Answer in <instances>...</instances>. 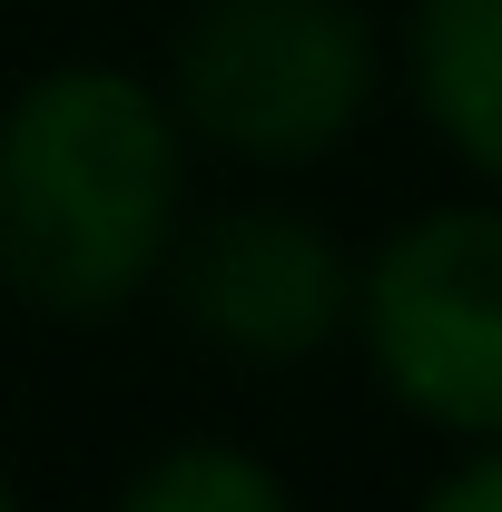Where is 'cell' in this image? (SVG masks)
<instances>
[{
  "label": "cell",
  "mask_w": 502,
  "mask_h": 512,
  "mask_svg": "<svg viewBox=\"0 0 502 512\" xmlns=\"http://www.w3.org/2000/svg\"><path fill=\"white\" fill-rule=\"evenodd\" d=\"M158 296L217 365L296 375V365H325L355 325V237L266 188L217 197V207H188L158 266Z\"/></svg>",
  "instance_id": "277c9868"
},
{
  "label": "cell",
  "mask_w": 502,
  "mask_h": 512,
  "mask_svg": "<svg viewBox=\"0 0 502 512\" xmlns=\"http://www.w3.org/2000/svg\"><path fill=\"white\" fill-rule=\"evenodd\" d=\"M158 89L197 158H227L247 178H306L375 128L394 69L365 0H188Z\"/></svg>",
  "instance_id": "7a4b0ae2"
},
{
  "label": "cell",
  "mask_w": 502,
  "mask_h": 512,
  "mask_svg": "<svg viewBox=\"0 0 502 512\" xmlns=\"http://www.w3.org/2000/svg\"><path fill=\"white\" fill-rule=\"evenodd\" d=\"M197 207V148L158 69L50 60L0 99V286L50 325H109L158 296Z\"/></svg>",
  "instance_id": "6da1fadb"
},
{
  "label": "cell",
  "mask_w": 502,
  "mask_h": 512,
  "mask_svg": "<svg viewBox=\"0 0 502 512\" xmlns=\"http://www.w3.org/2000/svg\"><path fill=\"white\" fill-rule=\"evenodd\" d=\"M384 69L453 178L502 197V0H404L384 30Z\"/></svg>",
  "instance_id": "5b68a950"
},
{
  "label": "cell",
  "mask_w": 502,
  "mask_h": 512,
  "mask_svg": "<svg viewBox=\"0 0 502 512\" xmlns=\"http://www.w3.org/2000/svg\"><path fill=\"white\" fill-rule=\"evenodd\" d=\"M0 512H20V483H10V463H0Z\"/></svg>",
  "instance_id": "ba28073f"
},
{
  "label": "cell",
  "mask_w": 502,
  "mask_h": 512,
  "mask_svg": "<svg viewBox=\"0 0 502 512\" xmlns=\"http://www.w3.org/2000/svg\"><path fill=\"white\" fill-rule=\"evenodd\" d=\"M99 512H306L276 453L237 444V434H168L138 453Z\"/></svg>",
  "instance_id": "8992f818"
},
{
  "label": "cell",
  "mask_w": 502,
  "mask_h": 512,
  "mask_svg": "<svg viewBox=\"0 0 502 512\" xmlns=\"http://www.w3.org/2000/svg\"><path fill=\"white\" fill-rule=\"evenodd\" d=\"M375 394L443 444L502 434V197L453 188L355 247V325Z\"/></svg>",
  "instance_id": "3957f363"
},
{
  "label": "cell",
  "mask_w": 502,
  "mask_h": 512,
  "mask_svg": "<svg viewBox=\"0 0 502 512\" xmlns=\"http://www.w3.org/2000/svg\"><path fill=\"white\" fill-rule=\"evenodd\" d=\"M404 512H502V434L493 444H453V463H434Z\"/></svg>",
  "instance_id": "52a82bcc"
}]
</instances>
